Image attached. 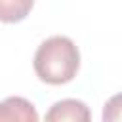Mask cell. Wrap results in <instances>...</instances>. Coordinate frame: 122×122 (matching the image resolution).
I'll return each mask as SVG.
<instances>
[{
  "label": "cell",
  "mask_w": 122,
  "mask_h": 122,
  "mask_svg": "<svg viewBox=\"0 0 122 122\" xmlns=\"http://www.w3.org/2000/svg\"><path fill=\"white\" fill-rule=\"evenodd\" d=\"M101 122H122V92L105 103Z\"/></svg>",
  "instance_id": "obj_5"
},
{
  "label": "cell",
  "mask_w": 122,
  "mask_h": 122,
  "mask_svg": "<svg viewBox=\"0 0 122 122\" xmlns=\"http://www.w3.org/2000/svg\"><path fill=\"white\" fill-rule=\"evenodd\" d=\"M0 122H40L34 105L19 95L0 101Z\"/></svg>",
  "instance_id": "obj_3"
},
{
  "label": "cell",
  "mask_w": 122,
  "mask_h": 122,
  "mask_svg": "<svg viewBox=\"0 0 122 122\" xmlns=\"http://www.w3.org/2000/svg\"><path fill=\"white\" fill-rule=\"evenodd\" d=\"M32 6H34L32 0H0V21L17 23L27 17Z\"/></svg>",
  "instance_id": "obj_4"
},
{
  "label": "cell",
  "mask_w": 122,
  "mask_h": 122,
  "mask_svg": "<svg viewBox=\"0 0 122 122\" xmlns=\"http://www.w3.org/2000/svg\"><path fill=\"white\" fill-rule=\"evenodd\" d=\"M34 72L36 76L51 86L71 82L80 67V51L76 44L61 34L46 38L34 53Z\"/></svg>",
  "instance_id": "obj_1"
},
{
  "label": "cell",
  "mask_w": 122,
  "mask_h": 122,
  "mask_svg": "<svg viewBox=\"0 0 122 122\" xmlns=\"http://www.w3.org/2000/svg\"><path fill=\"white\" fill-rule=\"evenodd\" d=\"M44 122H92V111L84 101L69 97L55 101L48 109Z\"/></svg>",
  "instance_id": "obj_2"
}]
</instances>
